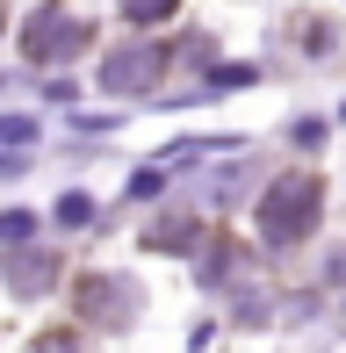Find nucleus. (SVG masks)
<instances>
[{"label":"nucleus","mask_w":346,"mask_h":353,"mask_svg":"<svg viewBox=\"0 0 346 353\" xmlns=\"http://www.w3.org/2000/svg\"><path fill=\"white\" fill-rule=\"evenodd\" d=\"M318 181H303V173H289V181H274L267 188V202H260V238L267 245H296V238L318 223Z\"/></svg>","instance_id":"1"},{"label":"nucleus","mask_w":346,"mask_h":353,"mask_svg":"<svg viewBox=\"0 0 346 353\" xmlns=\"http://www.w3.org/2000/svg\"><path fill=\"white\" fill-rule=\"evenodd\" d=\"M87 43V22L65 8V0H51L43 14H29V29H22V51L37 58V65H51V58H72Z\"/></svg>","instance_id":"2"},{"label":"nucleus","mask_w":346,"mask_h":353,"mask_svg":"<svg viewBox=\"0 0 346 353\" xmlns=\"http://www.w3.org/2000/svg\"><path fill=\"white\" fill-rule=\"evenodd\" d=\"M159 72H166V51L145 43V51H116V58H108V65H101V87L108 94H137V87H152Z\"/></svg>","instance_id":"3"},{"label":"nucleus","mask_w":346,"mask_h":353,"mask_svg":"<svg viewBox=\"0 0 346 353\" xmlns=\"http://www.w3.org/2000/svg\"><path fill=\"white\" fill-rule=\"evenodd\" d=\"M173 8H181V0H123V14H130V22H166Z\"/></svg>","instance_id":"4"},{"label":"nucleus","mask_w":346,"mask_h":353,"mask_svg":"<svg viewBox=\"0 0 346 353\" xmlns=\"http://www.w3.org/2000/svg\"><path fill=\"white\" fill-rule=\"evenodd\" d=\"M8 137H14V144H29V123H14V116H0V144H8Z\"/></svg>","instance_id":"5"}]
</instances>
